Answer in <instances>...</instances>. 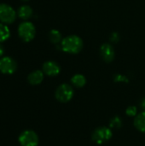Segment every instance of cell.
Here are the masks:
<instances>
[{"mask_svg":"<svg viewBox=\"0 0 145 146\" xmlns=\"http://www.w3.org/2000/svg\"><path fill=\"white\" fill-rule=\"evenodd\" d=\"M61 48L64 52L69 54L79 53L84 46L83 40L80 37L75 34L68 35L62 38L61 42Z\"/></svg>","mask_w":145,"mask_h":146,"instance_id":"6da1fadb","label":"cell"},{"mask_svg":"<svg viewBox=\"0 0 145 146\" xmlns=\"http://www.w3.org/2000/svg\"><path fill=\"white\" fill-rule=\"evenodd\" d=\"M18 35L23 42L28 43L32 41L36 35L35 26L30 21H22L18 27Z\"/></svg>","mask_w":145,"mask_h":146,"instance_id":"7a4b0ae2","label":"cell"},{"mask_svg":"<svg viewBox=\"0 0 145 146\" xmlns=\"http://www.w3.org/2000/svg\"><path fill=\"white\" fill-rule=\"evenodd\" d=\"M112 135L113 134L110 127H100L94 130V132L91 134V139L94 143L97 145H102L110 140Z\"/></svg>","mask_w":145,"mask_h":146,"instance_id":"3957f363","label":"cell"},{"mask_svg":"<svg viewBox=\"0 0 145 146\" xmlns=\"http://www.w3.org/2000/svg\"><path fill=\"white\" fill-rule=\"evenodd\" d=\"M74 92L73 87L68 84H62L60 85L55 92L56 98L61 103H68L73 97Z\"/></svg>","mask_w":145,"mask_h":146,"instance_id":"277c9868","label":"cell"},{"mask_svg":"<svg viewBox=\"0 0 145 146\" xmlns=\"http://www.w3.org/2000/svg\"><path fill=\"white\" fill-rule=\"evenodd\" d=\"M17 16V12L9 4L0 3V21L4 24L13 23Z\"/></svg>","mask_w":145,"mask_h":146,"instance_id":"5b68a950","label":"cell"},{"mask_svg":"<svg viewBox=\"0 0 145 146\" xmlns=\"http://www.w3.org/2000/svg\"><path fill=\"white\" fill-rule=\"evenodd\" d=\"M19 142L21 146H38V137L35 132L32 130H26L21 133Z\"/></svg>","mask_w":145,"mask_h":146,"instance_id":"8992f818","label":"cell"},{"mask_svg":"<svg viewBox=\"0 0 145 146\" xmlns=\"http://www.w3.org/2000/svg\"><path fill=\"white\" fill-rule=\"evenodd\" d=\"M17 69L16 62L10 56H3L0 59V72L3 74H12Z\"/></svg>","mask_w":145,"mask_h":146,"instance_id":"52a82bcc","label":"cell"},{"mask_svg":"<svg viewBox=\"0 0 145 146\" xmlns=\"http://www.w3.org/2000/svg\"><path fill=\"white\" fill-rule=\"evenodd\" d=\"M100 56L105 62H112L115 57V50L112 44H103L100 47Z\"/></svg>","mask_w":145,"mask_h":146,"instance_id":"ba28073f","label":"cell"},{"mask_svg":"<svg viewBox=\"0 0 145 146\" xmlns=\"http://www.w3.org/2000/svg\"><path fill=\"white\" fill-rule=\"evenodd\" d=\"M42 71L44 74L50 77L56 76L61 72L60 65L54 61H47L42 66Z\"/></svg>","mask_w":145,"mask_h":146,"instance_id":"9c48e42d","label":"cell"},{"mask_svg":"<svg viewBox=\"0 0 145 146\" xmlns=\"http://www.w3.org/2000/svg\"><path fill=\"white\" fill-rule=\"evenodd\" d=\"M44 72L41 70H34L32 73H30L27 76V80L29 84L32 86L39 85L43 80H44Z\"/></svg>","mask_w":145,"mask_h":146,"instance_id":"30bf717a","label":"cell"},{"mask_svg":"<svg viewBox=\"0 0 145 146\" xmlns=\"http://www.w3.org/2000/svg\"><path fill=\"white\" fill-rule=\"evenodd\" d=\"M33 10L29 5H22L17 10V15L23 21H27L32 16Z\"/></svg>","mask_w":145,"mask_h":146,"instance_id":"8fae6325","label":"cell"},{"mask_svg":"<svg viewBox=\"0 0 145 146\" xmlns=\"http://www.w3.org/2000/svg\"><path fill=\"white\" fill-rule=\"evenodd\" d=\"M134 126L138 131L145 133V111L136 115L134 120Z\"/></svg>","mask_w":145,"mask_h":146,"instance_id":"7c38bea8","label":"cell"},{"mask_svg":"<svg viewBox=\"0 0 145 146\" xmlns=\"http://www.w3.org/2000/svg\"><path fill=\"white\" fill-rule=\"evenodd\" d=\"M71 83L72 85L76 87V88H81L83 86H85L86 84V79L83 74H74L72 78H71Z\"/></svg>","mask_w":145,"mask_h":146,"instance_id":"4fadbf2b","label":"cell"},{"mask_svg":"<svg viewBox=\"0 0 145 146\" xmlns=\"http://www.w3.org/2000/svg\"><path fill=\"white\" fill-rule=\"evenodd\" d=\"M49 39L52 44H61L62 40V36L61 32L56 29L50 30L49 33Z\"/></svg>","mask_w":145,"mask_h":146,"instance_id":"5bb4252c","label":"cell"},{"mask_svg":"<svg viewBox=\"0 0 145 146\" xmlns=\"http://www.w3.org/2000/svg\"><path fill=\"white\" fill-rule=\"evenodd\" d=\"M10 37V31L8 26L4 23H0V43L5 42Z\"/></svg>","mask_w":145,"mask_h":146,"instance_id":"9a60e30c","label":"cell"},{"mask_svg":"<svg viewBox=\"0 0 145 146\" xmlns=\"http://www.w3.org/2000/svg\"><path fill=\"white\" fill-rule=\"evenodd\" d=\"M122 126V121L119 116H115L109 121V127L114 129H120Z\"/></svg>","mask_w":145,"mask_h":146,"instance_id":"2e32d148","label":"cell"},{"mask_svg":"<svg viewBox=\"0 0 145 146\" xmlns=\"http://www.w3.org/2000/svg\"><path fill=\"white\" fill-rule=\"evenodd\" d=\"M114 80L115 82H118V83H128L129 80L126 75L121 74H117L114 75Z\"/></svg>","mask_w":145,"mask_h":146,"instance_id":"e0dca14e","label":"cell"},{"mask_svg":"<svg viewBox=\"0 0 145 146\" xmlns=\"http://www.w3.org/2000/svg\"><path fill=\"white\" fill-rule=\"evenodd\" d=\"M126 114L130 116V117H132V116H136L137 114H138V109L136 106H129L126 110Z\"/></svg>","mask_w":145,"mask_h":146,"instance_id":"ac0fdd59","label":"cell"},{"mask_svg":"<svg viewBox=\"0 0 145 146\" xmlns=\"http://www.w3.org/2000/svg\"><path fill=\"white\" fill-rule=\"evenodd\" d=\"M109 39L112 43H118L120 41V34L116 32H114L111 33Z\"/></svg>","mask_w":145,"mask_h":146,"instance_id":"d6986e66","label":"cell"},{"mask_svg":"<svg viewBox=\"0 0 145 146\" xmlns=\"http://www.w3.org/2000/svg\"><path fill=\"white\" fill-rule=\"evenodd\" d=\"M4 52H5L4 48H3V46L1 44V43H0V57H3V56Z\"/></svg>","mask_w":145,"mask_h":146,"instance_id":"ffe728a7","label":"cell"},{"mask_svg":"<svg viewBox=\"0 0 145 146\" xmlns=\"http://www.w3.org/2000/svg\"><path fill=\"white\" fill-rule=\"evenodd\" d=\"M140 106L143 110H145V98H143L142 101L140 102Z\"/></svg>","mask_w":145,"mask_h":146,"instance_id":"44dd1931","label":"cell"},{"mask_svg":"<svg viewBox=\"0 0 145 146\" xmlns=\"http://www.w3.org/2000/svg\"><path fill=\"white\" fill-rule=\"evenodd\" d=\"M21 1H28V0H21Z\"/></svg>","mask_w":145,"mask_h":146,"instance_id":"7402d4cb","label":"cell"}]
</instances>
